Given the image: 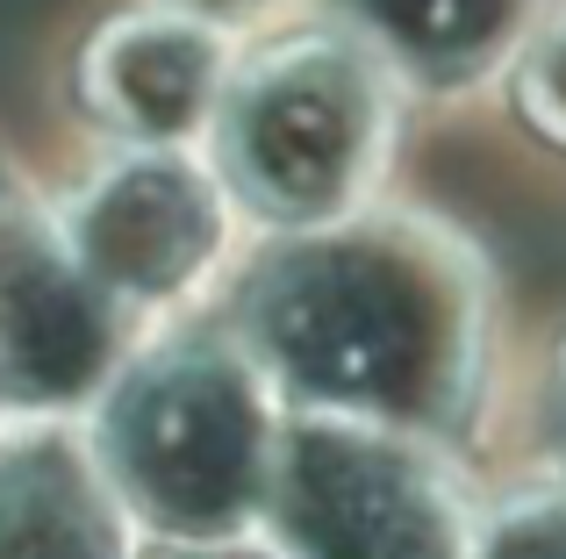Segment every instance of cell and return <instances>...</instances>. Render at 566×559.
<instances>
[{
  "label": "cell",
  "instance_id": "8fae6325",
  "mask_svg": "<svg viewBox=\"0 0 566 559\" xmlns=\"http://www.w3.org/2000/svg\"><path fill=\"white\" fill-rule=\"evenodd\" d=\"M516 108L538 137L566 144V14H553L516 57Z\"/></svg>",
  "mask_w": 566,
  "mask_h": 559
},
{
  "label": "cell",
  "instance_id": "5bb4252c",
  "mask_svg": "<svg viewBox=\"0 0 566 559\" xmlns=\"http://www.w3.org/2000/svg\"><path fill=\"white\" fill-rule=\"evenodd\" d=\"M158 559H187V552H158Z\"/></svg>",
  "mask_w": 566,
  "mask_h": 559
},
{
  "label": "cell",
  "instance_id": "30bf717a",
  "mask_svg": "<svg viewBox=\"0 0 566 559\" xmlns=\"http://www.w3.org/2000/svg\"><path fill=\"white\" fill-rule=\"evenodd\" d=\"M473 559H566V488H524L481 517Z\"/></svg>",
  "mask_w": 566,
  "mask_h": 559
},
{
  "label": "cell",
  "instance_id": "7c38bea8",
  "mask_svg": "<svg viewBox=\"0 0 566 559\" xmlns=\"http://www.w3.org/2000/svg\"><path fill=\"white\" fill-rule=\"evenodd\" d=\"M166 8H180V14H193V22H208V29H222V36H244V29L273 22L287 0H166Z\"/></svg>",
  "mask_w": 566,
  "mask_h": 559
},
{
  "label": "cell",
  "instance_id": "277c9868",
  "mask_svg": "<svg viewBox=\"0 0 566 559\" xmlns=\"http://www.w3.org/2000/svg\"><path fill=\"white\" fill-rule=\"evenodd\" d=\"M265 524L287 559H473L481 531L423 431L316 409L280 423Z\"/></svg>",
  "mask_w": 566,
  "mask_h": 559
},
{
  "label": "cell",
  "instance_id": "4fadbf2b",
  "mask_svg": "<svg viewBox=\"0 0 566 559\" xmlns=\"http://www.w3.org/2000/svg\"><path fill=\"white\" fill-rule=\"evenodd\" d=\"M553 409H559V445H566V345H559V380H553Z\"/></svg>",
  "mask_w": 566,
  "mask_h": 559
},
{
  "label": "cell",
  "instance_id": "8992f818",
  "mask_svg": "<svg viewBox=\"0 0 566 559\" xmlns=\"http://www.w3.org/2000/svg\"><path fill=\"white\" fill-rule=\"evenodd\" d=\"M123 316L129 308L72 259L57 215H0V394L22 416L101 402L123 373Z\"/></svg>",
  "mask_w": 566,
  "mask_h": 559
},
{
  "label": "cell",
  "instance_id": "7a4b0ae2",
  "mask_svg": "<svg viewBox=\"0 0 566 559\" xmlns=\"http://www.w3.org/2000/svg\"><path fill=\"white\" fill-rule=\"evenodd\" d=\"M94 452L137 524L172 546L244 538L273 503L280 416L244 337L180 330L123 359L94 416Z\"/></svg>",
  "mask_w": 566,
  "mask_h": 559
},
{
  "label": "cell",
  "instance_id": "6da1fadb",
  "mask_svg": "<svg viewBox=\"0 0 566 559\" xmlns=\"http://www.w3.org/2000/svg\"><path fill=\"white\" fill-rule=\"evenodd\" d=\"M237 337L294 409L438 431L481 366V266L423 215L359 209L251 266Z\"/></svg>",
  "mask_w": 566,
  "mask_h": 559
},
{
  "label": "cell",
  "instance_id": "5b68a950",
  "mask_svg": "<svg viewBox=\"0 0 566 559\" xmlns=\"http://www.w3.org/2000/svg\"><path fill=\"white\" fill-rule=\"evenodd\" d=\"M237 194L193 151H123L57 209L72 259L123 308H172L230 259Z\"/></svg>",
  "mask_w": 566,
  "mask_h": 559
},
{
  "label": "cell",
  "instance_id": "9c48e42d",
  "mask_svg": "<svg viewBox=\"0 0 566 559\" xmlns=\"http://www.w3.org/2000/svg\"><path fill=\"white\" fill-rule=\"evenodd\" d=\"M345 29L374 43L395 80L416 86H473L524 57L545 29V0H337Z\"/></svg>",
  "mask_w": 566,
  "mask_h": 559
},
{
  "label": "cell",
  "instance_id": "52a82bcc",
  "mask_svg": "<svg viewBox=\"0 0 566 559\" xmlns=\"http://www.w3.org/2000/svg\"><path fill=\"white\" fill-rule=\"evenodd\" d=\"M237 80V36L180 8L115 14L80 57V94L129 151H187L222 115Z\"/></svg>",
  "mask_w": 566,
  "mask_h": 559
},
{
  "label": "cell",
  "instance_id": "ba28073f",
  "mask_svg": "<svg viewBox=\"0 0 566 559\" xmlns=\"http://www.w3.org/2000/svg\"><path fill=\"white\" fill-rule=\"evenodd\" d=\"M0 559H129V509L72 423L0 431Z\"/></svg>",
  "mask_w": 566,
  "mask_h": 559
},
{
  "label": "cell",
  "instance_id": "3957f363",
  "mask_svg": "<svg viewBox=\"0 0 566 559\" xmlns=\"http://www.w3.org/2000/svg\"><path fill=\"white\" fill-rule=\"evenodd\" d=\"M208 137L237 209L287 238L352 223L395 151V72L352 29H302L237 65Z\"/></svg>",
  "mask_w": 566,
  "mask_h": 559
}]
</instances>
